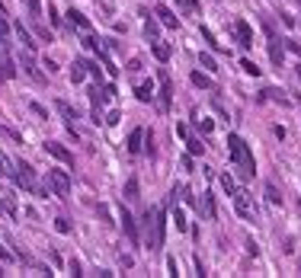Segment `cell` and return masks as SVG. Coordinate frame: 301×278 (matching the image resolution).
Returning <instances> with one entry per match:
<instances>
[{
	"mask_svg": "<svg viewBox=\"0 0 301 278\" xmlns=\"http://www.w3.org/2000/svg\"><path fill=\"white\" fill-rule=\"evenodd\" d=\"M228 150H231V160H234V166L240 170V176H244V179L253 176L256 163H253V154H250L247 141L240 138V134H228Z\"/></svg>",
	"mask_w": 301,
	"mask_h": 278,
	"instance_id": "6da1fadb",
	"label": "cell"
},
{
	"mask_svg": "<svg viewBox=\"0 0 301 278\" xmlns=\"http://www.w3.org/2000/svg\"><path fill=\"white\" fill-rule=\"evenodd\" d=\"M48 192L52 195H61V198H68V192H71V176L64 170H48Z\"/></svg>",
	"mask_w": 301,
	"mask_h": 278,
	"instance_id": "7a4b0ae2",
	"label": "cell"
},
{
	"mask_svg": "<svg viewBox=\"0 0 301 278\" xmlns=\"http://www.w3.org/2000/svg\"><path fill=\"white\" fill-rule=\"evenodd\" d=\"M13 182L19 185V189H26V192H35V189H39V185H35V170H32L29 163H16Z\"/></svg>",
	"mask_w": 301,
	"mask_h": 278,
	"instance_id": "3957f363",
	"label": "cell"
},
{
	"mask_svg": "<svg viewBox=\"0 0 301 278\" xmlns=\"http://www.w3.org/2000/svg\"><path fill=\"white\" fill-rule=\"evenodd\" d=\"M234 208H237L240 217H247V221H253V217H256V205H253V198H250V192H244V189L234 192Z\"/></svg>",
	"mask_w": 301,
	"mask_h": 278,
	"instance_id": "277c9868",
	"label": "cell"
},
{
	"mask_svg": "<svg viewBox=\"0 0 301 278\" xmlns=\"http://www.w3.org/2000/svg\"><path fill=\"white\" fill-rule=\"evenodd\" d=\"M163 240H167V214H163V211H154V237H151L147 249H160Z\"/></svg>",
	"mask_w": 301,
	"mask_h": 278,
	"instance_id": "5b68a950",
	"label": "cell"
},
{
	"mask_svg": "<svg viewBox=\"0 0 301 278\" xmlns=\"http://www.w3.org/2000/svg\"><path fill=\"white\" fill-rule=\"evenodd\" d=\"M269 61L276 67H282V61H285V39H276V35L269 39Z\"/></svg>",
	"mask_w": 301,
	"mask_h": 278,
	"instance_id": "8992f818",
	"label": "cell"
},
{
	"mask_svg": "<svg viewBox=\"0 0 301 278\" xmlns=\"http://www.w3.org/2000/svg\"><path fill=\"white\" fill-rule=\"evenodd\" d=\"M234 35H237L240 48H250V45H253V29H250L244 19H237V23H234Z\"/></svg>",
	"mask_w": 301,
	"mask_h": 278,
	"instance_id": "52a82bcc",
	"label": "cell"
},
{
	"mask_svg": "<svg viewBox=\"0 0 301 278\" xmlns=\"http://www.w3.org/2000/svg\"><path fill=\"white\" fill-rule=\"evenodd\" d=\"M45 154H52L54 160H61V163H68V166H71V163H74V154H71L68 147H61V144H54V141H48V144H45Z\"/></svg>",
	"mask_w": 301,
	"mask_h": 278,
	"instance_id": "ba28073f",
	"label": "cell"
},
{
	"mask_svg": "<svg viewBox=\"0 0 301 278\" xmlns=\"http://www.w3.org/2000/svg\"><path fill=\"white\" fill-rule=\"evenodd\" d=\"M170 96H173V86H170V74L160 70V109L167 112L170 109Z\"/></svg>",
	"mask_w": 301,
	"mask_h": 278,
	"instance_id": "9c48e42d",
	"label": "cell"
},
{
	"mask_svg": "<svg viewBox=\"0 0 301 278\" xmlns=\"http://www.w3.org/2000/svg\"><path fill=\"white\" fill-rule=\"evenodd\" d=\"M0 77L3 80L16 77V64H13V58H10V51H0Z\"/></svg>",
	"mask_w": 301,
	"mask_h": 278,
	"instance_id": "30bf717a",
	"label": "cell"
},
{
	"mask_svg": "<svg viewBox=\"0 0 301 278\" xmlns=\"http://www.w3.org/2000/svg\"><path fill=\"white\" fill-rule=\"evenodd\" d=\"M87 74H90V61H87V58H77L74 67H71V83H80Z\"/></svg>",
	"mask_w": 301,
	"mask_h": 278,
	"instance_id": "8fae6325",
	"label": "cell"
},
{
	"mask_svg": "<svg viewBox=\"0 0 301 278\" xmlns=\"http://www.w3.org/2000/svg\"><path fill=\"white\" fill-rule=\"evenodd\" d=\"M122 230H125V237H128L131 243H138V227H135V217H131L128 211H122Z\"/></svg>",
	"mask_w": 301,
	"mask_h": 278,
	"instance_id": "7c38bea8",
	"label": "cell"
},
{
	"mask_svg": "<svg viewBox=\"0 0 301 278\" xmlns=\"http://www.w3.org/2000/svg\"><path fill=\"white\" fill-rule=\"evenodd\" d=\"M68 19H71V26H77V29H84V32H90V19H87L80 10H68Z\"/></svg>",
	"mask_w": 301,
	"mask_h": 278,
	"instance_id": "4fadbf2b",
	"label": "cell"
},
{
	"mask_svg": "<svg viewBox=\"0 0 301 278\" xmlns=\"http://www.w3.org/2000/svg\"><path fill=\"white\" fill-rule=\"evenodd\" d=\"M189 80H193L199 90H215V80H212L209 74H202V70H193V77H189Z\"/></svg>",
	"mask_w": 301,
	"mask_h": 278,
	"instance_id": "5bb4252c",
	"label": "cell"
},
{
	"mask_svg": "<svg viewBox=\"0 0 301 278\" xmlns=\"http://www.w3.org/2000/svg\"><path fill=\"white\" fill-rule=\"evenodd\" d=\"M157 16H160V23H163V26H170V29H173V26H179L177 13H173L170 7H163V3H160V7H157Z\"/></svg>",
	"mask_w": 301,
	"mask_h": 278,
	"instance_id": "9a60e30c",
	"label": "cell"
},
{
	"mask_svg": "<svg viewBox=\"0 0 301 278\" xmlns=\"http://www.w3.org/2000/svg\"><path fill=\"white\" fill-rule=\"evenodd\" d=\"M141 141H144V128H135V131L128 134V154H138Z\"/></svg>",
	"mask_w": 301,
	"mask_h": 278,
	"instance_id": "2e32d148",
	"label": "cell"
},
{
	"mask_svg": "<svg viewBox=\"0 0 301 278\" xmlns=\"http://www.w3.org/2000/svg\"><path fill=\"white\" fill-rule=\"evenodd\" d=\"M0 51H10V23L0 16Z\"/></svg>",
	"mask_w": 301,
	"mask_h": 278,
	"instance_id": "e0dca14e",
	"label": "cell"
},
{
	"mask_svg": "<svg viewBox=\"0 0 301 278\" xmlns=\"http://www.w3.org/2000/svg\"><path fill=\"white\" fill-rule=\"evenodd\" d=\"M135 96H138L141 102H151V99H154V83H151V80H147V83H141L138 90H135Z\"/></svg>",
	"mask_w": 301,
	"mask_h": 278,
	"instance_id": "ac0fdd59",
	"label": "cell"
},
{
	"mask_svg": "<svg viewBox=\"0 0 301 278\" xmlns=\"http://www.w3.org/2000/svg\"><path fill=\"white\" fill-rule=\"evenodd\" d=\"M16 35H19V42H23L26 51H35V42H32V35L23 29V23H16Z\"/></svg>",
	"mask_w": 301,
	"mask_h": 278,
	"instance_id": "d6986e66",
	"label": "cell"
},
{
	"mask_svg": "<svg viewBox=\"0 0 301 278\" xmlns=\"http://www.w3.org/2000/svg\"><path fill=\"white\" fill-rule=\"evenodd\" d=\"M202 208H205V217L209 221H215L218 211H215V195H202Z\"/></svg>",
	"mask_w": 301,
	"mask_h": 278,
	"instance_id": "ffe728a7",
	"label": "cell"
},
{
	"mask_svg": "<svg viewBox=\"0 0 301 278\" xmlns=\"http://www.w3.org/2000/svg\"><path fill=\"white\" fill-rule=\"evenodd\" d=\"M154 58L157 61H170V45H163V42H154Z\"/></svg>",
	"mask_w": 301,
	"mask_h": 278,
	"instance_id": "44dd1931",
	"label": "cell"
},
{
	"mask_svg": "<svg viewBox=\"0 0 301 278\" xmlns=\"http://www.w3.org/2000/svg\"><path fill=\"white\" fill-rule=\"evenodd\" d=\"M266 201H269V205H282V195H279L276 182H266Z\"/></svg>",
	"mask_w": 301,
	"mask_h": 278,
	"instance_id": "7402d4cb",
	"label": "cell"
},
{
	"mask_svg": "<svg viewBox=\"0 0 301 278\" xmlns=\"http://www.w3.org/2000/svg\"><path fill=\"white\" fill-rule=\"evenodd\" d=\"M125 198H128V201L138 198V176H131L128 182H125Z\"/></svg>",
	"mask_w": 301,
	"mask_h": 278,
	"instance_id": "603a6c76",
	"label": "cell"
},
{
	"mask_svg": "<svg viewBox=\"0 0 301 278\" xmlns=\"http://www.w3.org/2000/svg\"><path fill=\"white\" fill-rule=\"evenodd\" d=\"M19 64H23V67H26V74H29V77L42 80V74H39V70H35V64H32V58H29V54H26V58H19Z\"/></svg>",
	"mask_w": 301,
	"mask_h": 278,
	"instance_id": "cb8c5ba5",
	"label": "cell"
},
{
	"mask_svg": "<svg viewBox=\"0 0 301 278\" xmlns=\"http://www.w3.org/2000/svg\"><path fill=\"white\" fill-rule=\"evenodd\" d=\"M54 106H58V112H61V115L68 118V122H74V118H77V112H74V109H71V106H68V102H64V99H58V102H54Z\"/></svg>",
	"mask_w": 301,
	"mask_h": 278,
	"instance_id": "d4e9b609",
	"label": "cell"
},
{
	"mask_svg": "<svg viewBox=\"0 0 301 278\" xmlns=\"http://www.w3.org/2000/svg\"><path fill=\"white\" fill-rule=\"evenodd\" d=\"M221 189H224L228 195H234V192H237V182H234V176H231V173H224V176H221Z\"/></svg>",
	"mask_w": 301,
	"mask_h": 278,
	"instance_id": "484cf974",
	"label": "cell"
},
{
	"mask_svg": "<svg viewBox=\"0 0 301 278\" xmlns=\"http://www.w3.org/2000/svg\"><path fill=\"white\" fill-rule=\"evenodd\" d=\"M157 32H160V26H157L154 19H147V23H144V35H147L151 42H157Z\"/></svg>",
	"mask_w": 301,
	"mask_h": 278,
	"instance_id": "4316f807",
	"label": "cell"
},
{
	"mask_svg": "<svg viewBox=\"0 0 301 278\" xmlns=\"http://www.w3.org/2000/svg\"><path fill=\"white\" fill-rule=\"evenodd\" d=\"M26 3H29V16H32V19H39V16H42V0H26Z\"/></svg>",
	"mask_w": 301,
	"mask_h": 278,
	"instance_id": "83f0119b",
	"label": "cell"
},
{
	"mask_svg": "<svg viewBox=\"0 0 301 278\" xmlns=\"http://www.w3.org/2000/svg\"><path fill=\"white\" fill-rule=\"evenodd\" d=\"M199 64L205 70H218V64H215V58H212V54H199Z\"/></svg>",
	"mask_w": 301,
	"mask_h": 278,
	"instance_id": "f1b7e54d",
	"label": "cell"
},
{
	"mask_svg": "<svg viewBox=\"0 0 301 278\" xmlns=\"http://www.w3.org/2000/svg\"><path fill=\"white\" fill-rule=\"evenodd\" d=\"M173 221H177V230H186V214H183V208H173Z\"/></svg>",
	"mask_w": 301,
	"mask_h": 278,
	"instance_id": "f546056e",
	"label": "cell"
},
{
	"mask_svg": "<svg viewBox=\"0 0 301 278\" xmlns=\"http://www.w3.org/2000/svg\"><path fill=\"white\" fill-rule=\"evenodd\" d=\"M240 67H244V74H250V77H260V67H256L253 61H240Z\"/></svg>",
	"mask_w": 301,
	"mask_h": 278,
	"instance_id": "4dcf8cb0",
	"label": "cell"
},
{
	"mask_svg": "<svg viewBox=\"0 0 301 278\" xmlns=\"http://www.w3.org/2000/svg\"><path fill=\"white\" fill-rule=\"evenodd\" d=\"M54 230H58V233H71V221H68V217H58V221H54Z\"/></svg>",
	"mask_w": 301,
	"mask_h": 278,
	"instance_id": "1f68e13d",
	"label": "cell"
},
{
	"mask_svg": "<svg viewBox=\"0 0 301 278\" xmlns=\"http://www.w3.org/2000/svg\"><path fill=\"white\" fill-rule=\"evenodd\" d=\"M202 39L209 42V48H215V51H218V48H221V45H218V42H215V32H212V29H202Z\"/></svg>",
	"mask_w": 301,
	"mask_h": 278,
	"instance_id": "d6a6232c",
	"label": "cell"
},
{
	"mask_svg": "<svg viewBox=\"0 0 301 278\" xmlns=\"http://www.w3.org/2000/svg\"><path fill=\"white\" fill-rule=\"evenodd\" d=\"M202 150H205V144L199 138H189V154H202Z\"/></svg>",
	"mask_w": 301,
	"mask_h": 278,
	"instance_id": "836d02e7",
	"label": "cell"
},
{
	"mask_svg": "<svg viewBox=\"0 0 301 278\" xmlns=\"http://www.w3.org/2000/svg\"><path fill=\"white\" fill-rule=\"evenodd\" d=\"M3 214H10V217L16 214V201L10 198V195H7V198H3Z\"/></svg>",
	"mask_w": 301,
	"mask_h": 278,
	"instance_id": "e575fe53",
	"label": "cell"
},
{
	"mask_svg": "<svg viewBox=\"0 0 301 278\" xmlns=\"http://www.w3.org/2000/svg\"><path fill=\"white\" fill-rule=\"evenodd\" d=\"M84 45L90 48V51H100V42L93 39V35H84Z\"/></svg>",
	"mask_w": 301,
	"mask_h": 278,
	"instance_id": "d590c367",
	"label": "cell"
},
{
	"mask_svg": "<svg viewBox=\"0 0 301 278\" xmlns=\"http://www.w3.org/2000/svg\"><path fill=\"white\" fill-rule=\"evenodd\" d=\"M195 122H199L202 134H212V122H209V118H195Z\"/></svg>",
	"mask_w": 301,
	"mask_h": 278,
	"instance_id": "8d00e7d4",
	"label": "cell"
},
{
	"mask_svg": "<svg viewBox=\"0 0 301 278\" xmlns=\"http://www.w3.org/2000/svg\"><path fill=\"white\" fill-rule=\"evenodd\" d=\"M68 269H71V275H74V278H80V275H84V272H80V262H77V259H71V265H68Z\"/></svg>",
	"mask_w": 301,
	"mask_h": 278,
	"instance_id": "74e56055",
	"label": "cell"
},
{
	"mask_svg": "<svg viewBox=\"0 0 301 278\" xmlns=\"http://www.w3.org/2000/svg\"><path fill=\"white\" fill-rule=\"evenodd\" d=\"M285 48H288V51H295V54H301V42H292V39H285Z\"/></svg>",
	"mask_w": 301,
	"mask_h": 278,
	"instance_id": "f35d334b",
	"label": "cell"
},
{
	"mask_svg": "<svg viewBox=\"0 0 301 278\" xmlns=\"http://www.w3.org/2000/svg\"><path fill=\"white\" fill-rule=\"evenodd\" d=\"M32 112H35V115H42V118H48V112H45V106H39V102H32Z\"/></svg>",
	"mask_w": 301,
	"mask_h": 278,
	"instance_id": "ab89813d",
	"label": "cell"
},
{
	"mask_svg": "<svg viewBox=\"0 0 301 278\" xmlns=\"http://www.w3.org/2000/svg\"><path fill=\"white\" fill-rule=\"evenodd\" d=\"M90 77H96V80L103 77V70H100V64H93V61H90Z\"/></svg>",
	"mask_w": 301,
	"mask_h": 278,
	"instance_id": "60d3db41",
	"label": "cell"
},
{
	"mask_svg": "<svg viewBox=\"0 0 301 278\" xmlns=\"http://www.w3.org/2000/svg\"><path fill=\"white\" fill-rule=\"evenodd\" d=\"M103 122H106V125H116V122H119V112H116V109H112V112H109V115L103 118Z\"/></svg>",
	"mask_w": 301,
	"mask_h": 278,
	"instance_id": "b9f144b4",
	"label": "cell"
},
{
	"mask_svg": "<svg viewBox=\"0 0 301 278\" xmlns=\"http://www.w3.org/2000/svg\"><path fill=\"white\" fill-rule=\"evenodd\" d=\"M48 16H52V23H54V26H61V19H58V13H54L52 3H48Z\"/></svg>",
	"mask_w": 301,
	"mask_h": 278,
	"instance_id": "7bdbcfd3",
	"label": "cell"
},
{
	"mask_svg": "<svg viewBox=\"0 0 301 278\" xmlns=\"http://www.w3.org/2000/svg\"><path fill=\"white\" fill-rule=\"evenodd\" d=\"M128 70H131V74H135V70H141V61H138V58H131V61H128Z\"/></svg>",
	"mask_w": 301,
	"mask_h": 278,
	"instance_id": "ee69618b",
	"label": "cell"
},
{
	"mask_svg": "<svg viewBox=\"0 0 301 278\" xmlns=\"http://www.w3.org/2000/svg\"><path fill=\"white\" fill-rule=\"evenodd\" d=\"M247 253H250V256H256V253H260V246H256L253 240H247Z\"/></svg>",
	"mask_w": 301,
	"mask_h": 278,
	"instance_id": "f6af8a7d",
	"label": "cell"
},
{
	"mask_svg": "<svg viewBox=\"0 0 301 278\" xmlns=\"http://www.w3.org/2000/svg\"><path fill=\"white\" fill-rule=\"evenodd\" d=\"M0 259H7V262H10V259H13V253H7V249L0 246Z\"/></svg>",
	"mask_w": 301,
	"mask_h": 278,
	"instance_id": "bcb514c9",
	"label": "cell"
},
{
	"mask_svg": "<svg viewBox=\"0 0 301 278\" xmlns=\"http://www.w3.org/2000/svg\"><path fill=\"white\" fill-rule=\"evenodd\" d=\"M295 74H298V80H301V64H298V67H295Z\"/></svg>",
	"mask_w": 301,
	"mask_h": 278,
	"instance_id": "7dc6e473",
	"label": "cell"
},
{
	"mask_svg": "<svg viewBox=\"0 0 301 278\" xmlns=\"http://www.w3.org/2000/svg\"><path fill=\"white\" fill-rule=\"evenodd\" d=\"M298 272H301V262H298Z\"/></svg>",
	"mask_w": 301,
	"mask_h": 278,
	"instance_id": "c3c4849f",
	"label": "cell"
}]
</instances>
